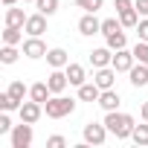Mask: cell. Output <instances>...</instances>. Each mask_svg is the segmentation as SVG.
Listing matches in <instances>:
<instances>
[{
    "instance_id": "cell-1",
    "label": "cell",
    "mask_w": 148,
    "mask_h": 148,
    "mask_svg": "<svg viewBox=\"0 0 148 148\" xmlns=\"http://www.w3.org/2000/svg\"><path fill=\"white\" fill-rule=\"evenodd\" d=\"M105 125H108V131H110L116 139H131V134H134V128H136L134 116H131V113H119V110H108V113H105Z\"/></svg>"
},
{
    "instance_id": "cell-2",
    "label": "cell",
    "mask_w": 148,
    "mask_h": 148,
    "mask_svg": "<svg viewBox=\"0 0 148 148\" xmlns=\"http://www.w3.org/2000/svg\"><path fill=\"white\" fill-rule=\"evenodd\" d=\"M44 110H47L49 119H64V116H70L73 110H76V99H67V96H61V93H52V96L44 102Z\"/></svg>"
},
{
    "instance_id": "cell-3",
    "label": "cell",
    "mask_w": 148,
    "mask_h": 148,
    "mask_svg": "<svg viewBox=\"0 0 148 148\" xmlns=\"http://www.w3.org/2000/svg\"><path fill=\"white\" fill-rule=\"evenodd\" d=\"M108 125L105 122H87L84 125V131H82V136H84V142L87 145H105V139H108Z\"/></svg>"
},
{
    "instance_id": "cell-4",
    "label": "cell",
    "mask_w": 148,
    "mask_h": 148,
    "mask_svg": "<svg viewBox=\"0 0 148 148\" xmlns=\"http://www.w3.org/2000/svg\"><path fill=\"white\" fill-rule=\"evenodd\" d=\"M32 145V122H21L12 128V148H29Z\"/></svg>"
},
{
    "instance_id": "cell-5",
    "label": "cell",
    "mask_w": 148,
    "mask_h": 148,
    "mask_svg": "<svg viewBox=\"0 0 148 148\" xmlns=\"http://www.w3.org/2000/svg\"><path fill=\"white\" fill-rule=\"evenodd\" d=\"M136 64V58H134V49H116L113 52V61H110V67L116 70V73H131V67Z\"/></svg>"
},
{
    "instance_id": "cell-6",
    "label": "cell",
    "mask_w": 148,
    "mask_h": 148,
    "mask_svg": "<svg viewBox=\"0 0 148 148\" xmlns=\"http://www.w3.org/2000/svg\"><path fill=\"white\" fill-rule=\"evenodd\" d=\"M47 44L41 41V35H29L26 41H23V55L26 58H47Z\"/></svg>"
},
{
    "instance_id": "cell-7",
    "label": "cell",
    "mask_w": 148,
    "mask_h": 148,
    "mask_svg": "<svg viewBox=\"0 0 148 148\" xmlns=\"http://www.w3.org/2000/svg\"><path fill=\"white\" fill-rule=\"evenodd\" d=\"M18 113H21V122H38L41 119V113H44V105L41 102H35V99H29V102H23L21 108H18Z\"/></svg>"
},
{
    "instance_id": "cell-8",
    "label": "cell",
    "mask_w": 148,
    "mask_h": 148,
    "mask_svg": "<svg viewBox=\"0 0 148 148\" xmlns=\"http://www.w3.org/2000/svg\"><path fill=\"white\" fill-rule=\"evenodd\" d=\"M79 32H82V35H87V38L102 32V21H96V12H87V15L79 21Z\"/></svg>"
},
{
    "instance_id": "cell-9",
    "label": "cell",
    "mask_w": 148,
    "mask_h": 148,
    "mask_svg": "<svg viewBox=\"0 0 148 148\" xmlns=\"http://www.w3.org/2000/svg\"><path fill=\"white\" fill-rule=\"evenodd\" d=\"M93 82H96L102 90H110V87L116 84V70H113V67H99L96 76H93Z\"/></svg>"
},
{
    "instance_id": "cell-10",
    "label": "cell",
    "mask_w": 148,
    "mask_h": 148,
    "mask_svg": "<svg viewBox=\"0 0 148 148\" xmlns=\"http://www.w3.org/2000/svg\"><path fill=\"white\" fill-rule=\"evenodd\" d=\"M23 32H29V35H44V32H47V15H44V12H38V15H29V18H26V26H23Z\"/></svg>"
},
{
    "instance_id": "cell-11",
    "label": "cell",
    "mask_w": 148,
    "mask_h": 148,
    "mask_svg": "<svg viewBox=\"0 0 148 148\" xmlns=\"http://www.w3.org/2000/svg\"><path fill=\"white\" fill-rule=\"evenodd\" d=\"M47 84H49V90H52V93H64V90H67V84H70L67 70H64V73H61V70H52L49 76H47Z\"/></svg>"
},
{
    "instance_id": "cell-12",
    "label": "cell",
    "mask_w": 148,
    "mask_h": 148,
    "mask_svg": "<svg viewBox=\"0 0 148 148\" xmlns=\"http://www.w3.org/2000/svg\"><path fill=\"white\" fill-rule=\"evenodd\" d=\"M110 61H113V49L110 47H99V49H93L90 52V64L99 70V67H110Z\"/></svg>"
},
{
    "instance_id": "cell-13",
    "label": "cell",
    "mask_w": 148,
    "mask_h": 148,
    "mask_svg": "<svg viewBox=\"0 0 148 148\" xmlns=\"http://www.w3.org/2000/svg\"><path fill=\"white\" fill-rule=\"evenodd\" d=\"M128 76H131V84H134V87H145V84H148V64L136 61V64L131 67Z\"/></svg>"
},
{
    "instance_id": "cell-14",
    "label": "cell",
    "mask_w": 148,
    "mask_h": 148,
    "mask_svg": "<svg viewBox=\"0 0 148 148\" xmlns=\"http://www.w3.org/2000/svg\"><path fill=\"white\" fill-rule=\"evenodd\" d=\"M47 64H49L52 70H61V67H67V64H70V55H67V49H61V47L49 49V52H47Z\"/></svg>"
},
{
    "instance_id": "cell-15",
    "label": "cell",
    "mask_w": 148,
    "mask_h": 148,
    "mask_svg": "<svg viewBox=\"0 0 148 148\" xmlns=\"http://www.w3.org/2000/svg\"><path fill=\"white\" fill-rule=\"evenodd\" d=\"M119 102H122V99H119V93H116L113 87H110V90H102V96H99V108H102L105 113H108V110H119Z\"/></svg>"
},
{
    "instance_id": "cell-16",
    "label": "cell",
    "mask_w": 148,
    "mask_h": 148,
    "mask_svg": "<svg viewBox=\"0 0 148 148\" xmlns=\"http://www.w3.org/2000/svg\"><path fill=\"white\" fill-rule=\"evenodd\" d=\"M99 96H102V87H99L96 82H84V84L79 87V99H82V102H99Z\"/></svg>"
},
{
    "instance_id": "cell-17",
    "label": "cell",
    "mask_w": 148,
    "mask_h": 148,
    "mask_svg": "<svg viewBox=\"0 0 148 148\" xmlns=\"http://www.w3.org/2000/svg\"><path fill=\"white\" fill-rule=\"evenodd\" d=\"M67 79H70L73 87H82V84L87 82V73H84L82 64H67Z\"/></svg>"
},
{
    "instance_id": "cell-18",
    "label": "cell",
    "mask_w": 148,
    "mask_h": 148,
    "mask_svg": "<svg viewBox=\"0 0 148 148\" xmlns=\"http://www.w3.org/2000/svg\"><path fill=\"white\" fill-rule=\"evenodd\" d=\"M26 18L29 15H23V9H15V6H6V26H26Z\"/></svg>"
},
{
    "instance_id": "cell-19",
    "label": "cell",
    "mask_w": 148,
    "mask_h": 148,
    "mask_svg": "<svg viewBox=\"0 0 148 148\" xmlns=\"http://www.w3.org/2000/svg\"><path fill=\"white\" fill-rule=\"evenodd\" d=\"M49 96H52V90H49V84H47V82H38V84H32V87H29V99H35V102H41V105H44Z\"/></svg>"
},
{
    "instance_id": "cell-20",
    "label": "cell",
    "mask_w": 148,
    "mask_h": 148,
    "mask_svg": "<svg viewBox=\"0 0 148 148\" xmlns=\"http://www.w3.org/2000/svg\"><path fill=\"white\" fill-rule=\"evenodd\" d=\"M3 44H12V47L23 44V32H21V26H6V29H3Z\"/></svg>"
},
{
    "instance_id": "cell-21",
    "label": "cell",
    "mask_w": 148,
    "mask_h": 148,
    "mask_svg": "<svg viewBox=\"0 0 148 148\" xmlns=\"http://www.w3.org/2000/svg\"><path fill=\"white\" fill-rule=\"evenodd\" d=\"M119 21H122L125 29H136V23H139V12H136V6L128 9V12H119Z\"/></svg>"
},
{
    "instance_id": "cell-22",
    "label": "cell",
    "mask_w": 148,
    "mask_h": 148,
    "mask_svg": "<svg viewBox=\"0 0 148 148\" xmlns=\"http://www.w3.org/2000/svg\"><path fill=\"white\" fill-rule=\"evenodd\" d=\"M105 41H108V47H110L113 52L128 47V38H125V32H122V29H119V32H113V35H105Z\"/></svg>"
},
{
    "instance_id": "cell-23",
    "label": "cell",
    "mask_w": 148,
    "mask_h": 148,
    "mask_svg": "<svg viewBox=\"0 0 148 148\" xmlns=\"http://www.w3.org/2000/svg\"><path fill=\"white\" fill-rule=\"evenodd\" d=\"M131 139H134L139 148H145V145H148V122H145V125H136L134 134H131Z\"/></svg>"
},
{
    "instance_id": "cell-24",
    "label": "cell",
    "mask_w": 148,
    "mask_h": 148,
    "mask_svg": "<svg viewBox=\"0 0 148 148\" xmlns=\"http://www.w3.org/2000/svg\"><path fill=\"white\" fill-rule=\"evenodd\" d=\"M26 93H29V90H26V84H23V82H12V84H9V96H12L15 102H21V105H23V96H26Z\"/></svg>"
},
{
    "instance_id": "cell-25",
    "label": "cell",
    "mask_w": 148,
    "mask_h": 148,
    "mask_svg": "<svg viewBox=\"0 0 148 148\" xmlns=\"http://www.w3.org/2000/svg\"><path fill=\"white\" fill-rule=\"evenodd\" d=\"M35 6H38V12H44L49 18V15L58 12V0H35Z\"/></svg>"
},
{
    "instance_id": "cell-26",
    "label": "cell",
    "mask_w": 148,
    "mask_h": 148,
    "mask_svg": "<svg viewBox=\"0 0 148 148\" xmlns=\"http://www.w3.org/2000/svg\"><path fill=\"white\" fill-rule=\"evenodd\" d=\"M0 61H3V64H15L18 61V49L12 44H3V49H0Z\"/></svg>"
},
{
    "instance_id": "cell-27",
    "label": "cell",
    "mask_w": 148,
    "mask_h": 148,
    "mask_svg": "<svg viewBox=\"0 0 148 148\" xmlns=\"http://www.w3.org/2000/svg\"><path fill=\"white\" fill-rule=\"evenodd\" d=\"M119 29H125V26H122V21H116V18L102 21V35H113V32H119Z\"/></svg>"
},
{
    "instance_id": "cell-28",
    "label": "cell",
    "mask_w": 148,
    "mask_h": 148,
    "mask_svg": "<svg viewBox=\"0 0 148 148\" xmlns=\"http://www.w3.org/2000/svg\"><path fill=\"white\" fill-rule=\"evenodd\" d=\"M134 58L142 61V64H148V41H136V47H134Z\"/></svg>"
},
{
    "instance_id": "cell-29",
    "label": "cell",
    "mask_w": 148,
    "mask_h": 148,
    "mask_svg": "<svg viewBox=\"0 0 148 148\" xmlns=\"http://www.w3.org/2000/svg\"><path fill=\"white\" fill-rule=\"evenodd\" d=\"M76 6L84 9V12H99L105 6V0H76Z\"/></svg>"
},
{
    "instance_id": "cell-30",
    "label": "cell",
    "mask_w": 148,
    "mask_h": 148,
    "mask_svg": "<svg viewBox=\"0 0 148 148\" xmlns=\"http://www.w3.org/2000/svg\"><path fill=\"white\" fill-rule=\"evenodd\" d=\"M0 108H3V110H18L21 102H15V99L9 96V90H6V93H0Z\"/></svg>"
},
{
    "instance_id": "cell-31",
    "label": "cell",
    "mask_w": 148,
    "mask_h": 148,
    "mask_svg": "<svg viewBox=\"0 0 148 148\" xmlns=\"http://www.w3.org/2000/svg\"><path fill=\"white\" fill-rule=\"evenodd\" d=\"M15 125H12V119H9V110H3L0 113V134H9Z\"/></svg>"
},
{
    "instance_id": "cell-32",
    "label": "cell",
    "mask_w": 148,
    "mask_h": 148,
    "mask_svg": "<svg viewBox=\"0 0 148 148\" xmlns=\"http://www.w3.org/2000/svg\"><path fill=\"white\" fill-rule=\"evenodd\" d=\"M64 145H67V139H64L61 134H55V136L47 139V148H64Z\"/></svg>"
},
{
    "instance_id": "cell-33",
    "label": "cell",
    "mask_w": 148,
    "mask_h": 148,
    "mask_svg": "<svg viewBox=\"0 0 148 148\" xmlns=\"http://www.w3.org/2000/svg\"><path fill=\"white\" fill-rule=\"evenodd\" d=\"M136 38H139V41H148V18L136 23Z\"/></svg>"
},
{
    "instance_id": "cell-34",
    "label": "cell",
    "mask_w": 148,
    "mask_h": 148,
    "mask_svg": "<svg viewBox=\"0 0 148 148\" xmlns=\"http://www.w3.org/2000/svg\"><path fill=\"white\" fill-rule=\"evenodd\" d=\"M113 9H116V15L128 12V9H134V0H113Z\"/></svg>"
},
{
    "instance_id": "cell-35",
    "label": "cell",
    "mask_w": 148,
    "mask_h": 148,
    "mask_svg": "<svg viewBox=\"0 0 148 148\" xmlns=\"http://www.w3.org/2000/svg\"><path fill=\"white\" fill-rule=\"evenodd\" d=\"M134 6H136V12L142 18H148V0H134Z\"/></svg>"
},
{
    "instance_id": "cell-36",
    "label": "cell",
    "mask_w": 148,
    "mask_h": 148,
    "mask_svg": "<svg viewBox=\"0 0 148 148\" xmlns=\"http://www.w3.org/2000/svg\"><path fill=\"white\" fill-rule=\"evenodd\" d=\"M142 119H145V122H148V102H145V105H142Z\"/></svg>"
},
{
    "instance_id": "cell-37",
    "label": "cell",
    "mask_w": 148,
    "mask_h": 148,
    "mask_svg": "<svg viewBox=\"0 0 148 148\" xmlns=\"http://www.w3.org/2000/svg\"><path fill=\"white\" fill-rule=\"evenodd\" d=\"M18 3V0H3V6H15Z\"/></svg>"
},
{
    "instance_id": "cell-38",
    "label": "cell",
    "mask_w": 148,
    "mask_h": 148,
    "mask_svg": "<svg viewBox=\"0 0 148 148\" xmlns=\"http://www.w3.org/2000/svg\"><path fill=\"white\" fill-rule=\"evenodd\" d=\"M23 3H32V0H23Z\"/></svg>"
}]
</instances>
